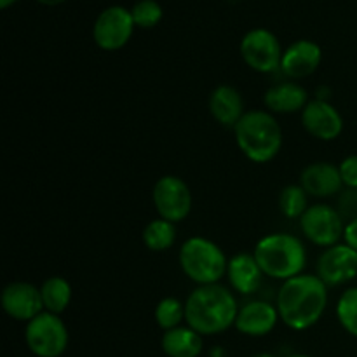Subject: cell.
<instances>
[{"label": "cell", "instance_id": "obj_1", "mask_svg": "<svg viewBox=\"0 0 357 357\" xmlns=\"http://www.w3.org/2000/svg\"><path fill=\"white\" fill-rule=\"evenodd\" d=\"M328 307V286L317 275L300 274L282 282L278 293L279 317L288 328L309 330Z\"/></svg>", "mask_w": 357, "mask_h": 357}, {"label": "cell", "instance_id": "obj_2", "mask_svg": "<svg viewBox=\"0 0 357 357\" xmlns=\"http://www.w3.org/2000/svg\"><path fill=\"white\" fill-rule=\"evenodd\" d=\"M237 300L232 291L222 284L199 286L188 295L185 302L187 326L202 337H213L236 324Z\"/></svg>", "mask_w": 357, "mask_h": 357}, {"label": "cell", "instance_id": "obj_3", "mask_svg": "<svg viewBox=\"0 0 357 357\" xmlns=\"http://www.w3.org/2000/svg\"><path fill=\"white\" fill-rule=\"evenodd\" d=\"M241 152L257 164L271 162L282 146V131L278 119L265 110H250L234 128Z\"/></svg>", "mask_w": 357, "mask_h": 357}, {"label": "cell", "instance_id": "obj_4", "mask_svg": "<svg viewBox=\"0 0 357 357\" xmlns=\"http://www.w3.org/2000/svg\"><path fill=\"white\" fill-rule=\"evenodd\" d=\"M253 255L267 278L282 282L302 274L307 264L305 246L291 234H271L264 237L258 241Z\"/></svg>", "mask_w": 357, "mask_h": 357}, {"label": "cell", "instance_id": "obj_5", "mask_svg": "<svg viewBox=\"0 0 357 357\" xmlns=\"http://www.w3.org/2000/svg\"><path fill=\"white\" fill-rule=\"evenodd\" d=\"M180 267L190 281L208 286L218 284L227 274L229 261L218 244L206 237H190L180 250Z\"/></svg>", "mask_w": 357, "mask_h": 357}, {"label": "cell", "instance_id": "obj_6", "mask_svg": "<svg viewBox=\"0 0 357 357\" xmlns=\"http://www.w3.org/2000/svg\"><path fill=\"white\" fill-rule=\"evenodd\" d=\"M24 340L37 357H59L68 347V330L61 317L44 310L26 323Z\"/></svg>", "mask_w": 357, "mask_h": 357}, {"label": "cell", "instance_id": "obj_7", "mask_svg": "<svg viewBox=\"0 0 357 357\" xmlns=\"http://www.w3.org/2000/svg\"><path fill=\"white\" fill-rule=\"evenodd\" d=\"M241 54L251 70L258 73H272L281 68L284 51L279 38L271 30L255 28L241 40Z\"/></svg>", "mask_w": 357, "mask_h": 357}, {"label": "cell", "instance_id": "obj_8", "mask_svg": "<svg viewBox=\"0 0 357 357\" xmlns=\"http://www.w3.org/2000/svg\"><path fill=\"white\" fill-rule=\"evenodd\" d=\"M300 229L312 244L331 248L344 239V218L337 208L328 204H314L300 218Z\"/></svg>", "mask_w": 357, "mask_h": 357}, {"label": "cell", "instance_id": "obj_9", "mask_svg": "<svg viewBox=\"0 0 357 357\" xmlns=\"http://www.w3.org/2000/svg\"><path fill=\"white\" fill-rule=\"evenodd\" d=\"M152 201L162 220L171 223L183 222L192 209V194L188 185L178 176H162L153 185Z\"/></svg>", "mask_w": 357, "mask_h": 357}, {"label": "cell", "instance_id": "obj_10", "mask_svg": "<svg viewBox=\"0 0 357 357\" xmlns=\"http://www.w3.org/2000/svg\"><path fill=\"white\" fill-rule=\"evenodd\" d=\"M135 26L131 10L122 6H110L94 21L93 38L103 51H119L129 42Z\"/></svg>", "mask_w": 357, "mask_h": 357}, {"label": "cell", "instance_id": "obj_11", "mask_svg": "<svg viewBox=\"0 0 357 357\" xmlns=\"http://www.w3.org/2000/svg\"><path fill=\"white\" fill-rule=\"evenodd\" d=\"M317 278L326 286H342L357 278V251L347 244L326 248L317 260Z\"/></svg>", "mask_w": 357, "mask_h": 357}, {"label": "cell", "instance_id": "obj_12", "mask_svg": "<svg viewBox=\"0 0 357 357\" xmlns=\"http://www.w3.org/2000/svg\"><path fill=\"white\" fill-rule=\"evenodd\" d=\"M2 309L9 317L16 321L30 323L31 319L44 312L40 288L24 281H14L3 288L2 291Z\"/></svg>", "mask_w": 357, "mask_h": 357}, {"label": "cell", "instance_id": "obj_13", "mask_svg": "<svg viewBox=\"0 0 357 357\" xmlns=\"http://www.w3.org/2000/svg\"><path fill=\"white\" fill-rule=\"evenodd\" d=\"M302 124L305 131L321 142H333L344 131L340 112L324 100H312L302 110Z\"/></svg>", "mask_w": 357, "mask_h": 357}, {"label": "cell", "instance_id": "obj_14", "mask_svg": "<svg viewBox=\"0 0 357 357\" xmlns=\"http://www.w3.org/2000/svg\"><path fill=\"white\" fill-rule=\"evenodd\" d=\"M323 59V51L319 45L312 40H296L295 44L289 45L282 54L281 61V72L286 77L293 80L305 79V77L312 75L321 65Z\"/></svg>", "mask_w": 357, "mask_h": 357}, {"label": "cell", "instance_id": "obj_15", "mask_svg": "<svg viewBox=\"0 0 357 357\" xmlns=\"http://www.w3.org/2000/svg\"><path fill=\"white\" fill-rule=\"evenodd\" d=\"M279 319L278 307L268 302H250L239 309L234 326L246 337H265L274 330Z\"/></svg>", "mask_w": 357, "mask_h": 357}, {"label": "cell", "instance_id": "obj_16", "mask_svg": "<svg viewBox=\"0 0 357 357\" xmlns=\"http://www.w3.org/2000/svg\"><path fill=\"white\" fill-rule=\"evenodd\" d=\"M300 185L312 197H331L340 194L344 181L338 166L331 162H314L302 171Z\"/></svg>", "mask_w": 357, "mask_h": 357}, {"label": "cell", "instance_id": "obj_17", "mask_svg": "<svg viewBox=\"0 0 357 357\" xmlns=\"http://www.w3.org/2000/svg\"><path fill=\"white\" fill-rule=\"evenodd\" d=\"M227 275H229L234 291H237L239 295H253L261 286V279L265 274L258 265L255 255L239 253L229 260Z\"/></svg>", "mask_w": 357, "mask_h": 357}, {"label": "cell", "instance_id": "obj_18", "mask_svg": "<svg viewBox=\"0 0 357 357\" xmlns=\"http://www.w3.org/2000/svg\"><path fill=\"white\" fill-rule=\"evenodd\" d=\"M209 112L218 124L225 128H236L243 119L244 101L239 91L232 86H218L209 96Z\"/></svg>", "mask_w": 357, "mask_h": 357}, {"label": "cell", "instance_id": "obj_19", "mask_svg": "<svg viewBox=\"0 0 357 357\" xmlns=\"http://www.w3.org/2000/svg\"><path fill=\"white\" fill-rule=\"evenodd\" d=\"M265 107L274 114H295L302 112L309 103L305 87L296 82H281L272 86L264 96Z\"/></svg>", "mask_w": 357, "mask_h": 357}, {"label": "cell", "instance_id": "obj_20", "mask_svg": "<svg viewBox=\"0 0 357 357\" xmlns=\"http://www.w3.org/2000/svg\"><path fill=\"white\" fill-rule=\"evenodd\" d=\"M160 347L167 357H199L202 352V335L190 326H178L164 331Z\"/></svg>", "mask_w": 357, "mask_h": 357}, {"label": "cell", "instance_id": "obj_21", "mask_svg": "<svg viewBox=\"0 0 357 357\" xmlns=\"http://www.w3.org/2000/svg\"><path fill=\"white\" fill-rule=\"evenodd\" d=\"M40 295L42 302H44V310L59 316L70 305V300H72V286H70V282L65 278L54 275V278L45 279L40 288Z\"/></svg>", "mask_w": 357, "mask_h": 357}, {"label": "cell", "instance_id": "obj_22", "mask_svg": "<svg viewBox=\"0 0 357 357\" xmlns=\"http://www.w3.org/2000/svg\"><path fill=\"white\" fill-rule=\"evenodd\" d=\"M174 241H176V227L167 220H152L143 230V243L150 251H155V253L169 250Z\"/></svg>", "mask_w": 357, "mask_h": 357}, {"label": "cell", "instance_id": "obj_23", "mask_svg": "<svg viewBox=\"0 0 357 357\" xmlns=\"http://www.w3.org/2000/svg\"><path fill=\"white\" fill-rule=\"evenodd\" d=\"M307 192L302 185H288L279 195V209L286 218H302L303 213L309 209L307 206Z\"/></svg>", "mask_w": 357, "mask_h": 357}, {"label": "cell", "instance_id": "obj_24", "mask_svg": "<svg viewBox=\"0 0 357 357\" xmlns=\"http://www.w3.org/2000/svg\"><path fill=\"white\" fill-rule=\"evenodd\" d=\"M155 321L164 331L181 326V321H185V303L174 296L162 298L155 307Z\"/></svg>", "mask_w": 357, "mask_h": 357}, {"label": "cell", "instance_id": "obj_25", "mask_svg": "<svg viewBox=\"0 0 357 357\" xmlns=\"http://www.w3.org/2000/svg\"><path fill=\"white\" fill-rule=\"evenodd\" d=\"M337 317L342 328L357 338V286L345 289L337 303Z\"/></svg>", "mask_w": 357, "mask_h": 357}, {"label": "cell", "instance_id": "obj_26", "mask_svg": "<svg viewBox=\"0 0 357 357\" xmlns=\"http://www.w3.org/2000/svg\"><path fill=\"white\" fill-rule=\"evenodd\" d=\"M132 21L139 28H153L162 20V7L157 0H139L131 9Z\"/></svg>", "mask_w": 357, "mask_h": 357}, {"label": "cell", "instance_id": "obj_27", "mask_svg": "<svg viewBox=\"0 0 357 357\" xmlns=\"http://www.w3.org/2000/svg\"><path fill=\"white\" fill-rule=\"evenodd\" d=\"M337 211L344 218V222H352L357 220V188H345L340 192L337 202Z\"/></svg>", "mask_w": 357, "mask_h": 357}, {"label": "cell", "instance_id": "obj_28", "mask_svg": "<svg viewBox=\"0 0 357 357\" xmlns=\"http://www.w3.org/2000/svg\"><path fill=\"white\" fill-rule=\"evenodd\" d=\"M345 188H357V155H349L338 166Z\"/></svg>", "mask_w": 357, "mask_h": 357}, {"label": "cell", "instance_id": "obj_29", "mask_svg": "<svg viewBox=\"0 0 357 357\" xmlns=\"http://www.w3.org/2000/svg\"><path fill=\"white\" fill-rule=\"evenodd\" d=\"M344 243L357 251V220H352V222H349L345 225Z\"/></svg>", "mask_w": 357, "mask_h": 357}, {"label": "cell", "instance_id": "obj_30", "mask_svg": "<svg viewBox=\"0 0 357 357\" xmlns=\"http://www.w3.org/2000/svg\"><path fill=\"white\" fill-rule=\"evenodd\" d=\"M38 3H42V6H59V3H63L65 0H37Z\"/></svg>", "mask_w": 357, "mask_h": 357}, {"label": "cell", "instance_id": "obj_31", "mask_svg": "<svg viewBox=\"0 0 357 357\" xmlns=\"http://www.w3.org/2000/svg\"><path fill=\"white\" fill-rule=\"evenodd\" d=\"M17 0H0V7H2V9H7V7H10L13 6V3H16Z\"/></svg>", "mask_w": 357, "mask_h": 357}, {"label": "cell", "instance_id": "obj_32", "mask_svg": "<svg viewBox=\"0 0 357 357\" xmlns=\"http://www.w3.org/2000/svg\"><path fill=\"white\" fill-rule=\"evenodd\" d=\"M253 357H275V356L267 354V352H264V354H257V356H253Z\"/></svg>", "mask_w": 357, "mask_h": 357}, {"label": "cell", "instance_id": "obj_33", "mask_svg": "<svg viewBox=\"0 0 357 357\" xmlns=\"http://www.w3.org/2000/svg\"><path fill=\"white\" fill-rule=\"evenodd\" d=\"M288 357H310V356H305V354H291V356H288Z\"/></svg>", "mask_w": 357, "mask_h": 357}]
</instances>
